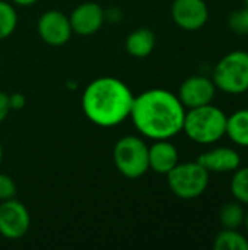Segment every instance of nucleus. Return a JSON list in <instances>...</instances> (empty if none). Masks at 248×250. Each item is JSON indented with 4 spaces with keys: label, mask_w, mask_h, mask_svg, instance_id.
Masks as SVG:
<instances>
[{
    "label": "nucleus",
    "mask_w": 248,
    "mask_h": 250,
    "mask_svg": "<svg viewBox=\"0 0 248 250\" xmlns=\"http://www.w3.org/2000/svg\"><path fill=\"white\" fill-rule=\"evenodd\" d=\"M186 108L178 97L153 88L134 97L130 117L136 129L153 141L171 139L183 130Z\"/></svg>",
    "instance_id": "obj_1"
},
{
    "label": "nucleus",
    "mask_w": 248,
    "mask_h": 250,
    "mask_svg": "<svg viewBox=\"0 0 248 250\" xmlns=\"http://www.w3.org/2000/svg\"><path fill=\"white\" fill-rule=\"evenodd\" d=\"M134 95L120 79L102 76L92 81L82 95V110L96 126L114 127L130 117Z\"/></svg>",
    "instance_id": "obj_2"
},
{
    "label": "nucleus",
    "mask_w": 248,
    "mask_h": 250,
    "mask_svg": "<svg viewBox=\"0 0 248 250\" xmlns=\"http://www.w3.org/2000/svg\"><path fill=\"white\" fill-rule=\"evenodd\" d=\"M227 114L216 105L206 104L186 111L183 130L196 144L209 145L221 141L227 132Z\"/></svg>",
    "instance_id": "obj_3"
},
{
    "label": "nucleus",
    "mask_w": 248,
    "mask_h": 250,
    "mask_svg": "<svg viewBox=\"0 0 248 250\" xmlns=\"http://www.w3.org/2000/svg\"><path fill=\"white\" fill-rule=\"evenodd\" d=\"M216 89L240 95L248 89V51L234 50L224 56L213 70L212 78Z\"/></svg>",
    "instance_id": "obj_4"
},
{
    "label": "nucleus",
    "mask_w": 248,
    "mask_h": 250,
    "mask_svg": "<svg viewBox=\"0 0 248 250\" xmlns=\"http://www.w3.org/2000/svg\"><path fill=\"white\" fill-rule=\"evenodd\" d=\"M113 160L124 177L139 179L149 170V146L137 136H124L117 141Z\"/></svg>",
    "instance_id": "obj_5"
},
{
    "label": "nucleus",
    "mask_w": 248,
    "mask_h": 250,
    "mask_svg": "<svg viewBox=\"0 0 248 250\" xmlns=\"http://www.w3.org/2000/svg\"><path fill=\"white\" fill-rule=\"evenodd\" d=\"M209 171L197 161L177 164L168 174L171 192L181 199H196L202 196L209 186Z\"/></svg>",
    "instance_id": "obj_6"
},
{
    "label": "nucleus",
    "mask_w": 248,
    "mask_h": 250,
    "mask_svg": "<svg viewBox=\"0 0 248 250\" xmlns=\"http://www.w3.org/2000/svg\"><path fill=\"white\" fill-rule=\"evenodd\" d=\"M31 226V217L26 207L12 198L0 202V234L6 239L16 240L23 237Z\"/></svg>",
    "instance_id": "obj_7"
},
{
    "label": "nucleus",
    "mask_w": 248,
    "mask_h": 250,
    "mask_svg": "<svg viewBox=\"0 0 248 250\" xmlns=\"http://www.w3.org/2000/svg\"><path fill=\"white\" fill-rule=\"evenodd\" d=\"M37 29L41 40L53 47L64 45L73 32L69 16L60 10L44 12L38 19Z\"/></svg>",
    "instance_id": "obj_8"
},
{
    "label": "nucleus",
    "mask_w": 248,
    "mask_h": 250,
    "mask_svg": "<svg viewBox=\"0 0 248 250\" xmlns=\"http://www.w3.org/2000/svg\"><path fill=\"white\" fill-rule=\"evenodd\" d=\"M171 18L184 31H199L209 19V9L205 0H174Z\"/></svg>",
    "instance_id": "obj_9"
},
{
    "label": "nucleus",
    "mask_w": 248,
    "mask_h": 250,
    "mask_svg": "<svg viewBox=\"0 0 248 250\" xmlns=\"http://www.w3.org/2000/svg\"><path fill=\"white\" fill-rule=\"evenodd\" d=\"M215 94L216 86L212 79L202 75H193L180 85L177 97L184 108L190 110L210 104L215 98Z\"/></svg>",
    "instance_id": "obj_10"
},
{
    "label": "nucleus",
    "mask_w": 248,
    "mask_h": 250,
    "mask_svg": "<svg viewBox=\"0 0 248 250\" xmlns=\"http://www.w3.org/2000/svg\"><path fill=\"white\" fill-rule=\"evenodd\" d=\"M73 32L79 35H92L101 29L105 21V10L94 1L79 4L69 16Z\"/></svg>",
    "instance_id": "obj_11"
},
{
    "label": "nucleus",
    "mask_w": 248,
    "mask_h": 250,
    "mask_svg": "<svg viewBox=\"0 0 248 250\" xmlns=\"http://www.w3.org/2000/svg\"><path fill=\"white\" fill-rule=\"evenodd\" d=\"M197 163H200L209 173H234L241 167V157L232 148L218 146L200 154Z\"/></svg>",
    "instance_id": "obj_12"
},
{
    "label": "nucleus",
    "mask_w": 248,
    "mask_h": 250,
    "mask_svg": "<svg viewBox=\"0 0 248 250\" xmlns=\"http://www.w3.org/2000/svg\"><path fill=\"white\" fill-rule=\"evenodd\" d=\"M178 164V149L168 141H156L149 146V168L158 174H168Z\"/></svg>",
    "instance_id": "obj_13"
},
{
    "label": "nucleus",
    "mask_w": 248,
    "mask_h": 250,
    "mask_svg": "<svg viewBox=\"0 0 248 250\" xmlns=\"http://www.w3.org/2000/svg\"><path fill=\"white\" fill-rule=\"evenodd\" d=\"M156 44V37L149 28H137L126 38V50L133 57H148Z\"/></svg>",
    "instance_id": "obj_14"
},
{
    "label": "nucleus",
    "mask_w": 248,
    "mask_h": 250,
    "mask_svg": "<svg viewBox=\"0 0 248 250\" xmlns=\"http://www.w3.org/2000/svg\"><path fill=\"white\" fill-rule=\"evenodd\" d=\"M225 135L238 146L248 148V108L238 110L227 117Z\"/></svg>",
    "instance_id": "obj_15"
},
{
    "label": "nucleus",
    "mask_w": 248,
    "mask_h": 250,
    "mask_svg": "<svg viewBox=\"0 0 248 250\" xmlns=\"http://www.w3.org/2000/svg\"><path fill=\"white\" fill-rule=\"evenodd\" d=\"M246 218V209L244 205L238 201L225 202L219 211V223L224 229L229 230H238L244 224Z\"/></svg>",
    "instance_id": "obj_16"
},
{
    "label": "nucleus",
    "mask_w": 248,
    "mask_h": 250,
    "mask_svg": "<svg viewBox=\"0 0 248 250\" xmlns=\"http://www.w3.org/2000/svg\"><path fill=\"white\" fill-rule=\"evenodd\" d=\"M215 250H248V239L238 230L224 229L213 242Z\"/></svg>",
    "instance_id": "obj_17"
},
{
    "label": "nucleus",
    "mask_w": 248,
    "mask_h": 250,
    "mask_svg": "<svg viewBox=\"0 0 248 250\" xmlns=\"http://www.w3.org/2000/svg\"><path fill=\"white\" fill-rule=\"evenodd\" d=\"M231 192L235 201L248 207V167H238L234 171Z\"/></svg>",
    "instance_id": "obj_18"
},
{
    "label": "nucleus",
    "mask_w": 248,
    "mask_h": 250,
    "mask_svg": "<svg viewBox=\"0 0 248 250\" xmlns=\"http://www.w3.org/2000/svg\"><path fill=\"white\" fill-rule=\"evenodd\" d=\"M18 25V15L13 4L0 0V40L10 37Z\"/></svg>",
    "instance_id": "obj_19"
},
{
    "label": "nucleus",
    "mask_w": 248,
    "mask_h": 250,
    "mask_svg": "<svg viewBox=\"0 0 248 250\" xmlns=\"http://www.w3.org/2000/svg\"><path fill=\"white\" fill-rule=\"evenodd\" d=\"M228 26L238 35H248V9H237L228 16Z\"/></svg>",
    "instance_id": "obj_20"
},
{
    "label": "nucleus",
    "mask_w": 248,
    "mask_h": 250,
    "mask_svg": "<svg viewBox=\"0 0 248 250\" xmlns=\"http://www.w3.org/2000/svg\"><path fill=\"white\" fill-rule=\"evenodd\" d=\"M16 195V185L13 179L7 174L0 173V202L15 198Z\"/></svg>",
    "instance_id": "obj_21"
},
{
    "label": "nucleus",
    "mask_w": 248,
    "mask_h": 250,
    "mask_svg": "<svg viewBox=\"0 0 248 250\" xmlns=\"http://www.w3.org/2000/svg\"><path fill=\"white\" fill-rule=\"evenodd\" d=\"M9 104H10V110H20V108H23L25 104H26L25 95L20 94V92H15V94L9 95Z\"/></svg>",
    "instance_id": "obj_22"
},
{
    "label": "nucleus",
    "mask_w": 248,
    "mask_h": 250,
    "mask_svg": "<svg viewBox=\"0 0 248 250\" xmlns=\"http://www.w3.org/2000/svg\"><path fill=\"white\" fill-rule=\"evenodd\" d=\"M10 111V104H9V95L3 91H0V123L7 117Z\"/></svg>",
    "instance_id": "obj_23"
},
{
    "label": "nucleus",
    "mask_w": 248,
    "mask_h": 250,
    "mask_svg": "<svg viewBox=\"0 0 248 250\" xmlns=\"http://www.w3.org/2000/svg\"><path fill=\"white\" fill-rule=\"evenodd\" d=\"M15 4L18 6H32L34 3H37L38 0H12Z\"/></svg>",
    "instance_id": "obj_24"
},
{
    "label": "nucleus",
    "mask_w": 248,
    "mask_h": 250,
    "mask_svg": "<svg viewBox=\"0 0 248 250\" xmlns=\"http://www.w3.org/2000/svg\"><path fill=\"white\" fill-rule=\"evenodd\" d=\"M243 226L246 227V230H247L248 233V211H246V218H244V224Z\"/></svg>",
    "instance_id": "obj_25"
},
{
    "label": "nucleus",
    "mask_w": 248,
    "mask_h": 250,
    "mask_svg": "<svg viewBox=\"0 0 248 250\" xmlns=\"http://www.w3.org/2000/svg\"><path fill=\"white\" fill-rule=\"evenodd\" d=\"M1 160H3V148H1V144H0V164H1Z\"/></svg>",
    "instance_id": "obj_26"
},
{
    "label": "nucleus",
    "mask_w": 248,
    "mask_h": 250,
    "mask_svg": "<svg viewBox=\"0 0 248 250\" xmlns=\"http://www.w3.org/2000/svg\"><path fill=\"white\" fill-rule=\"evenodd\" d=\"M244 1H246V7L248 9V0H244Z\"/></svg>",
    "instance_id": "obj_27"
},
{
    "label": "nucleus",
    "mask_w": 248,
    "mask_h": 250,
    "mask_svg": "<svg viewBox=\"0 0 248 250\" xmlns=\"http://www.w3.org/2000/svg\"><path fill=\"white\" fill-rule=\"evenodd\" d=\"M247 94H248V89H247Z\"/></svg>",
    "instance_id": "obj_28"
}]
</instances>
